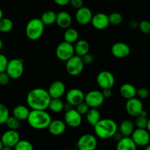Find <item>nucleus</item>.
I'll return each instance as SVG.
<instances>
[{"label":"nucleus","instance_id":"1","mask_svg":"<svg viewBox=\"0 0 150 150\" xmlns=\"http://www.w3.org/2000/svg\"><path fill=\"white\" fill-rule=\"evenodd\" d=\"M51 99L48 90L43 88H35L28 92L26 103L32 110H46L49 108Z\"/></svg>","mask_w":150,"mask_h":150},{"label":"nucleus","instance_id":"2","mask_svg":"<svg viewBox=\"0 0 150 150\" xmlns=\"http://www.w3.org/2000/svg\"><path fill=\"white\" fill-rule=\"evenodd\" d=\"M94 133L96 137L101 139H109L113 137L119 130L117 123L111 119L100 120L94 126Z\"/></svg>","mask_w":150,"mask_h":150},{"label":"nucleus","instance_id":"3","mask_svg":"<svg viewBox=\"0 0 150 150\" xmlns=\"http://www.w3.org/2000/svg\"><path fill=\"white\" fill-rule=\"evenodd\" d=\"M51 117L46 110H31L27 122L32 128L35 130H44L48 128Z\"/></svg>","mask_w":150,"mask_h":150},{"label":"nucleus","instance_id":"4","mask_svg":"<svg viewBox=\"0 0 150 150\" xmlns=\"http://www.w3.org/2000/svg\"><path fill=\"white\" fill-rule=\"evenodd\" d=\"M45 25L41 20V18H35L31 19L26 23L25 34L28 39L30 40H37L41 38L44 32Z\"/></svg>","mask_w":150,"mask_h":150},{"label":"nucleus","instance_id":"5","mask_svg":"<svg viewBox=\"0 0 150 150\" xmlns=\"http://www.w3.org/2000/svg\"><path fill=\"white\" fill-rule=\"evenodd\" d=\"M83 61L82 57L74 55L71 58L66 62V70L69 75L72 76H79L84 69Z\"/></svg>","mask_w":150,"mask_h":150},{"label":"nucleus","instance_id":"6","mask_svg":"<svg viewBox=\"0 0 150 150\" xmlns=\"http://www.w3.org/2000/svg\"><path fill=\"white\" fill-rule=\"evenodd\" d=\"M24 70L23 60L21 59H13L8 62L6 73L9 75L10 79H18L22 76Z\"/></svg>","mask_w":150,"mask_h":150},{"label":"nucleus","instance_id":"7","mask_svg":"<svg viewBox=\"0 0 150 150\" xmlns=\"http://www.w3.org/2000/svg\"><path fill=\"white\" fill-rule=\"evenodd\" d=\"M55 54L58 59L60 61L66 62L75 55L74 47L72 43L63 41L57 46Z\"/></svg>","mask_w":150,"mask_h":150},{"label":"nucleus","instance_id":"8","mask_svg":"<svg viewBox=\"0 0 150 150\" xmlns=\"http://www.w3.org/2000/svg\"><path fill=\"white\" fill-rule=\"evenodd\" d=\"M97 139L94 135L87 133L79 137L76 142V148L79 150H95L97 147Z\"/></svg>","mask_w":150,"mask_h":150},{"label":"nucleus","instance_id":"9","mask_svg":"<svg viewBox=\"0 0 150 150\" xmlns=\"http://www.w3.org/2000/svg\"><path fill=\"white\" fill-rule=\"evenodd\" d=\"M130 137L137 146L145 147L150 143V133L147 129H135Z\"/></svg>","mask_w":150,"mask_h":150},{"label":"nucleus","instance_id":"10","mask_svg":"<svg viewBox=\"0 0 150 150\" xmlns=\"http://www.w3.org/2000/svg\"><path fill=\"white\" fill-rule=\"evenodd\" d=\"M104 99L102 92L99 90H91L85 95V102L90 108H97L101 106Z\"/></svg>","mask_w":150,"mask_h":150},{"label":"nucleus","instance_id":"11","mask_svg":"<svg viewBox=\"0 0 150 150\" xmlns=\"http://www.w3.org/2000/svg\"><path fill=\"white\" fill-rule=\"evenodd\" d=\"M125 109H126L127 114L130 115L131 117H138L144 110L142 101L141 100V99L136 98L135 97L133 98H131V99L126 100Z\"/></svg>","mask_w":150,"mask_h":150},{"label":"nucleus","instance_id":"12","mask_svg":"<svg viewBox=\"0 0 150 150\" xmlns=\"http://www.w3.org/2000/svg\"><path fill=\"white\" fill-rule=\"evenodd\" d=\"M96 83L102 89H112L115 84V77L110 72L104 70L97 75Z\"/></svg>","mask_w":150,"mask_h":150},{"label":"nucleus","instance_id":"13","mask_svg":"<svg viewBox=\"0 0 150 150\" xmlns=\"http://www.w3.org/2000/svg\"><path fill=\"white\" fill-rule=\"evenodd\" d=\"M64 122L66 125L72 128H76L82 124V115L76 109L73 108L65 113Z\"/></svg>","mask_w":150,"mask_h":150},{"label":"nucleus","instance_id":"14","mask_svg":"<svg viewBox=\"0 0 150 150\" xmlns=\"http://www.w3.org/2000/svg\"><path fill=\"white\" fill-rule=\"evenodd\" d=\"M85 94L81 89L74 88L66 92V102L71 104L73 106H76L85 100Z\"/></svg>","mask_w":150,"mask_h":150},{"label":"nucleus","instance_id":"15","mask_svg":"<svg viewBox=\"0 0 150 150\" xmlns=\"http://www.w3.org/2000/svg\"><path fill=\"white\" fill-rule=\"evenodd\" d=\"M1 140L4 146L13 148L21 139L20 136L16 130L9 129L3 133L1 137Z\"/></svg>","mask_w":150,"mask_h":150},{"label":"nucleus","instance_id":"16","mask_svg":"<svg viewBox=\"0 0 150 150\" xmlns=\"http://www.w3.org/2000/svg\"><path fill=\"white\" fill-rule=\"evenodd\" d=\"M92 11L88 7H82L77 9L75 13L76 22L80 25H87L91 22L93 18Z\"/></svg>","mask_w":150,"mask_h":150},{"label":"nucleus","instance_id":"17","mask_svg":"<svg viewBox=\"0 0 150 150\" xmlns=\"http://www.w3.org/2000/svg\"><path fill=\"white\" fill-rule=\"evenodd\" d=\"M111 53L116 58L123 59L129 55L130 53V48L125 42H118L112 45Z\"/></svg>","mask_w":150,"mask_h":150},{"label":"nucleus","instance_id":"18","mask_svg":"<svg viewBox=\"0 0 150 150\" xmlns=\"http://www.w3.org/2000/svg\"><path fill=\"white\" fill-rule=\"evenodd\" d=\"M91 23L97 30L105 29L110 24L108 16L103 13H99L94 15Z\"/></svg>","mask_w":150,"mask_h":150},{"label":"nucleus","instance_id":"19","mask_svg":"<svg viewBox=\"0 0 150 150\" xmlns=\"http://www.w3.org/2000/svg\"><path fill=\"white\" fill-rule=\"evenodd\" d=\"M48 92L51 98H60L66 93V86L61 81H55L51 83Z\"/></svg>","mask_w":150,"mask_h":150},{"label":"nucleus","instance_id":"20","mask_svg":"<svg viewBox=\"0 0 150 150\" xmlns=\"http://www.w3.org/2000/svg\"><path fill=\"white\" fill-rule=\"evenodd\" d=\"M66 124L61 120H51L48 127V130L53 136H60L66 131Z\"/></svg>","mask_w":150,"mask_h":150},{"label":"nucleus","instance_id":"21","mask_svg":"<svg viewBox=\"0 0 150 150\" xmlns=\"http://www.w3.org/2000/svg\"><path fill=\"white\" fill-rule=\"evenodd\" d=\"M56 23L61 29H68L72 23L71 16L66 11L59 12L57 14Z\"/></svg>","mask_w":150,"mask_h":150},{"label":"nucleus","instance_id":"22","mask_svg":"<svg viewBox=\"0 0 150 150\" xmlns=\"http://www.w3.org/2000/svg\"><path fill=\"white\" fill-rule=\"evenodd\" d=\"M137 89L135 86L131 83H124L120 86L119 93L121 95L122 98L126 100L131 99L136 96Z\"/></svg>","mask_w":150,"mask_h":150},{"label":"nucleus","instance_id":"23","mask_svg":"<svg viewBox=\"0 0 150 150\" xmlns=\"http://www.w3.org/2000/svg\"><path fill=\"white\" fill-rule=\"evenodd\" d=\"M118 130L124 137H130L135 130V125L131 120H124L120 123Z\"/></svg>","mask_w":150,"mask_h":150},{"label":"nucleus","instance_id":"24","mask_svg":"<svg viewBox=\"0 0 150 150\" xmlns=\"http://www.w3.org/2000/svg\"><path fill=\"white\" fill-rule=\"evenodd\" d=\"M29 112H30L29 108L26 107V105H18L13 108V116L20 120L21 122L25 121V120H27Z\"/></svg>","mask_w":150,"mask_h":150},{"label":"nucleus","instance_id":"25","mask_svg":"<svg viewBox=\"0 0 150 150\" xmlns=\"http://www.w3.org/2000/svg\"><path fill=\"white\" fill-rule=\"evenodd\" d=\"M137 147L131 137H123L116 144V150H137Z\"/></svg>","mask_w":150,"mask_h":150},{"label":"nucleus","instance_id":"26","mask_svg":"<svg viewBox=\"0 0 150 150\" xmlns=\"http://www.w3.org/2000/svg\"><path fill=\"white\" fill-rule=\"evenodd\" d=\"M74 47L75 54L79 57H82L85 54L89 53V43L85 40H78L75 42V45H74Z\"/></svg>","mask_w":150,"mask_h":150},{"label":"nucleus","instance_id":"27","mask_svg":"<svg viewBox=\"0 0 150 150\" xmlns=\"http://www.w3.org/2000/svg\"><path fill=\"white\" fill-rule=\"evenodd\" d=\"M87 122L94 127L100 120H101V114L97 108H90L88 112L85 114Z\"/></svg>","mask_w":150,"mask_h":150},{"label":"nucleus","instance_id":"28","mask_svg":"<svg viewBox=\"0 0 150 150\" xmlns=\"http://www.w3.org/2000/svg\"><path fill=\"white\" fill-rule=\"evenodd\" d=\"M57 13L53 10H47L42 14L41 20L45 26H49L56 23Z\"/></svg>","mask_w":150,"mask_h":150},{"label":"nucleus","instance_id":"29","mask_svg":"<svg viewBox=\"0 0 150 150\" xmlns=\"http://www.w3.org/2000/svg\"><path fill=\"white\" fill-rule=\"evenodd\" d=\"M64 41H66L70 43H75L79 40V32L74 28H68L66 29L63 35Z\"/></svg>","mask_w":150,"mask_h":150},{"label":"nucleus","instance_id":"30","mask_svg":"<svg viewBox=\"0 0 150 150\" xmlns=\"http://www.w3.org/2000/svg\"><path fill=\"white\" fill-rule=\"evenodd\" d=\"M63 107L64 103L60 98H51L48 108L54 113H60L63 111Z\"/></svg>","mask_w":150,"mask_h":150},{"label":"nucleus","instance_id":"31","mask_svg":"<svg viewBox=\"0 0 150 150\" xmlns=\"http://www.w3.org/2000/svg\"><path fill=\"white\" fill-rule=\"evenodd\" d=\"M13 28V23L10 18H4L0 20V32L7 33L10 32Z\"/></svg>","mask_w":150,"mask_h":150},{"label":"nucleus","instance_id":"32","mask_svg":"<svg viewBox=\"0 0 150 150\" xmlns=\"http://www.w3.org/2000/svg\"><path fill=\"white\" fill-rule=\"evenodd\" d=\"M5 125L10 130H17L20 127L21 121L13 116H11V117L10 116L9 118L7 119Z\"/></svg>","mask_w":150,"mask_h":150},{"label":"nucleus","instance_id":"33","mask_svg":"<svg viewBox=\"0 0 150 150\" xmlns=\"http://www.w3.org/2000/svg\"><path fill=\"white\" fill-rule=\"evenodd\" d=\"M10 117L8 108L4 104L0 103V125L5 124Z\"/></svg>","mask_w":150,"mask_h":150},{"label":"nucleus","instance_id":"34","mask_svg":"<svg viewBox=\"0 0 150 150\" xmlns=\"http://www.w3.org/2000/svg\"><path fill=\"white\" fill-rule=\"evenodd\" d=\"M109 21H110V24L114 25H119L121 23L122 21H123V16L121 13H117V12H114L112 13L110 16H108Z\"/></svg>","mask_w":150,"mask_h":150},{"label":"nucleus","instance_id":"35","mask_svg":"<svg viewBox=\"0 0 150 150\" xmlns=\"http://www.w3.org/2000/svg\"><path fill=\"white\" fill-rule=\"evenodd\" d=\"M13 148L14 150H33L32 144L26 140H20Z\"/></svg>","mask_w":150,"mask_h":150},{"label":"nucleus","instance_id":"36","mask_svg":"<svg viewBox=\"0 0 150 150\" xmlns=\"http://www.w3.org/2000/svg\"><path fill=\"white\" fill-rule=\"evenodd\" d=\"M147 124H148V119L147 117L143 115H138L136 117L135 122V125L136 126L137 128H143L146 129Z\"/></svg>","mask_w":150,"mask_h":150},{"label":"nucleus","instance_id":"37","mask_svg":"<svg viewBox=\"0 0 150 150\" xmlns=\"http://www.w3.org/2000/svg\"><path fill=\"white\" fill-rule=\"evenodd\" d=\"M138 28L141 32L146 35L150 34V21L147 20L141 21L138 25Z\"/></svg>","mask_w":150,"mask_h":150},{"label":"nucleus","instance_id":"38","mask_svg":"<svg viewBox=\"0 0 150 150\" xmlns=\"http://www.w3.org/2000/svg\"><path fill=\"white\" fill-rule=\"evenodd\" d=\"M89 109L90 107L88 106V105L85 102V101H83V102L81 103H79V105H77L76 106V110L81 114V115H85Z\"/></svg>","mask_w":150,"mask_h":150},{"label":"nucleus","instance_id":"39","mask_svg":"<svg viewBox=\"0 0 150 150\" xmlns=\"http://www.w3.org/2000/svg\"><path fill=\"white\" fill-rule=\"evenodd\" d=\"M136 95L138 97V98L141 100L146 99L149 96V91L146 88L141 87L137 89Z\"/></svg>","mask_w":150,"mask_h":150},{"label":"nucleus","instance_id":"40","mask_svg":"<svg viewBox=\"0 0 150 150\" xmlns=\"http://www.w3.org/2000/svg\"><path fill=\"white\" fill-rule=\"evenodd\" d=\"M8 62V59L5 56L0 54V73L6 71Z\"/></svg>","mask_w":150,"mask_h":150},{"label":"nucleus","instance_id":"41","mask_svg":"<svg viewBox=\"0 0 150 150\" xmlns=\"http://www.w3.org/2000/svg\"><path fill=\"white\" fill-rule=\"evenodd\" d=\"M10 76L5 72L0 73V84L1 85H6L10 81Z\"/></svg>","mask_w":150,"mask_h":150},{"label":"nucleus","instance_id":"42","mask_svg":"<svg viewBox=\"0 0 150 150\" xmlns=\"http://www.w3.org/2000/svg\"><path fill=\"white\" fill-rule=\"evenodd\" d=\"M82 61H83L84 64H91L93 62H94V56H93L92 54L88 53V54H85L84 56H82Z\"/></svg>","mask_w":150,"mask_h":150},{"label":"nucleus","instance_id":"43","mask_svg":"<svg viewBox=\"0 0 150 150\" xmlns=\"http://www.w3.org/2000/svg\"><path fill=\"white\" fill-rule=\"evenodd\" d=\"M70 4L74 8L76 9V10L83 7V1L82 0H71Z\"/></svg>","mask_w":150,"mask_h":150},{"label":"nucleus","instance_id":"44","mask_svg":"<svg viewBox=\"0 0 150 150\" xmlns=\"http://www.w3.org/2000/svg\"><path fill=\"white\" fill-rule=\"evenodd\" d=\"M71 0H54V3L59 6H66L70 3Z\"/></svg>","mask_w":150,"mask_h":150},{"label":"nucleus","instance_id":"45","mask_svg":"<svg viewBox=\"0 0 150 150\" xmlns=\"http://www.w3.org/2000/svg\"><path fill=\"white\" fill-rule=\"evenodd\" d=\"M102 95L104 98H109L112 95V90L111 89H102Z\"/></svg>","mask_w":150,"mask_h":150},{"label":"nucleus","instance_id":"46","mask_svg":"<svg viewBox=\"0 0 150 150\" xmlns=\"http://www.w3.org/2000/svg\"><path fill=\"white\" fill-rule=\"evenodd\" d=\"M123 137H124V136H122L121 133L120 132H119V130H118V131L116 132V133H115V135H114V136H113V139H114L115 141H116V142H119V141H120L121 139Z\"/></svg>","mask_w":150,"mask_h":150},{"label":"nucleus","instance_id":"47","mask_svg":"<svg viewBox=\"0 0 150 150\" xmlns=\"http://www.w3.org/2000/svg\"><path fill=\"white\" fill-rule=\"evenodd\" d=\"M73 105H71V104H70L69 103L66 102V103H64V107H63V110H64L65 111H70V110L73 109Z\"/></svg>","mask_w":150,"mask_h":150},{"label":"nucleus","instance_id":"48","mask_svg":"<svg viewBox=\"0 0 150 150\" xmlns=\"http://www.w3.org/2000/svg\"><path fill=\"white\" fill-rule=\"evenodd\" d=\"M138 25H139V23H138V21H131L129 23V26L132 29H136L138 27Z\"/></svg>","mask_w":150,"mask_h":150},{"label":"nucleus","instance_id":"49","mask_svg":"<svg viewBox=\"0 0 150 150\" xmlns=\"http://www.w3.org/2000/svg\"><path fill=\"white\" fill-rule=\"evenodd\" d=\"M146 129L148 130V131L150 133V118L148 119V124H147Z\"/></svg>","mask_w":150,"mask_h":150},{"label":"nucleus","instance_id":"50","mask_svg":"<svg viewBox=\"0 0 150 150\" xmlns=\"http://www.w3.org/2000/svg\"><path fill=\"white\" fill-rule=\"evenodd\" d=\"M1 150H13L12 147H9V146H3V148Z\"/></svg>","mask_w":150,"mask_h":150},{"label":"nucleus","instance_id":"51","mask_svg":"<svg viewBox=\"0 0 150 150\" xmlns=\"http://www.w3.org/2000/svg\"><path fill=\"white\" fill-rule=\"evenodd\" d=\"M3 18V11L1 8H0V20Z\"/></svg>","mask_w":150,"mask_h":150},{"label":"nucleus","instance_id":"52","mask_svg":"<svg viewBox=\"0 0 150 150\" xmlns=\"http://www.w3.org/2000/svg\"><path fill=\"white\" fill-rule=\"evenodd\" d=\"M144 150H150V144L147 145V146H146Z\"/></svg>","mask_w":150,"mask_h":150},{"label":"nucleus","instance_id":"53","mask_svg":"<svg viewBox=\"0 0 150 150\" xmlns=\"http://www.w3.org/2000/svg\"><path fill=\"white\" fill-rule=\"evenodd\" d=\"M3 146H4V145H3L2 142H1V139H0V150H1V149L3 148Z\"/></svg>","mask_w":150,"mask_h":150},{"label":"nucleus","instance_id":"54","mask_svg":"<svg viewBox=\"0 0 150 150\" xmlns=\"http://www.w3.org/2000/svg\"><path fill=\"white\" fill-rule=\"evenodd\" d=\"M2 47H3V42H2V40L0 39V50L2 48Z\"/></svg>","mask_w":150,"mask_h":150},{"label":"nucleus","instance_id":"55","mask_svg":"<svg viewBox=\"0 0 150 150\" xmlns=\"http://www.w3.org/2000/svg\"><path fill=\"white\" fill-rule=\"evenodd\" d=\"M71 150H79L77 149V148H75V149H71Z\"/></svg>","mask_w":150,"mask_h":150}]
</instances>
